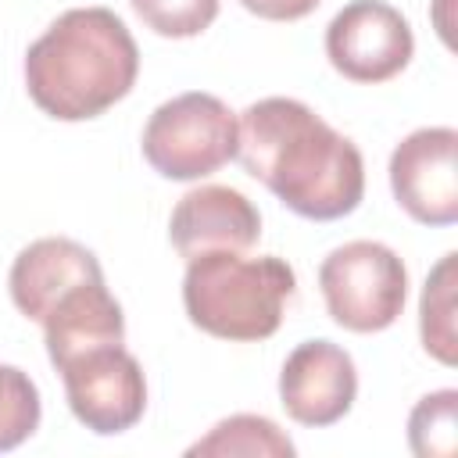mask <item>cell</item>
Segmentation results:
<instances>
[{"label": "cell", "instance_id": "cell-1", "mask_svg": "<svg viewBox=\"0 0 458 458\" xmlns=\"http://www.w3.org/2000/svg\"><path fill=\"white\" fill-rule=\"evenodd\" d=\"M236 157L283 208L311 222H336L365 197V161L297 97H261L236 114Z\"/></svg>", "mask_w": 458, "mask_h": 458}, {"label": "cell", "instance_id": "cell-2", "mask_svg": "<svg viewBox=\"0 0 458 458\" xmlns=\"http://www.w3.org/2000/svg\"><path fill=\"white\" fill-rule=\"evenodd\" d=\"M25 89L57 122H89L125 100L140 75V47L107 7H72L25 50Z\"/></svg>", "mask_w": 458, "mask_h": 458}, {"label": "cell", "instance_id": "cell-3", "mask_svg": "<svg viewBox=\"0 0 458 458\" xmlns=\"http://www.w3.org/2000/svg\"><path fill=\"white\" fill-rule=\"evenodd\" d=\"M297 293V272L279 254L247 258L243 250H208L186 261L182 308L186 318L229 344L268 340L283 326V311Z\"/></svg>", "mask_w": 458, "mask_h": 458}, {"label": "cell", "instance_id": "cell-4", "mask_svg": "<svg viewBox=\"0 0 458 458\" xmlns=\"http://www.w3.org/2000/svg\"><path fill=\"white\" fill-rule=\"evenodd\" d=\"M140 150L165 179H204L236 157V111L204 89L179 93L154 107L143 125Z\"/></svg>", "mask_w": 458, "mask_h": 458}, {"label": "cell", "instance_id": "cell-5", "mask_svg": "<svg viewBox=\"0 0 458 458\" xmlns=\"http://www.w3.org/2000/svg\"><path fill=\"white\" fill-rule=\"evenodd\" d=\"M318 290L340 329L383 333L404 311L408 268L394 247L379 240H351L322 258Z\"/></svg>", "mask_w": 458, "mask_h": 458}, {"label": "cell", "instance_id": "cell-6", "mask_svg": "<svg viewBox=\"0 0 458 458\" xmlns=\"http://www.w3.org/2000/svg\"><path fill=\"white\" fill-rule=\"evenodd\" d=\"M72 415L97 437L132 429L147 411V376L125 344H97L57 365Z\"/></svg>", "mask_w": 458, "mask_h": 458}, {"label": "cell", "instance_id": "cell-7", "mask_svg": "<svg viewBox=\"0 0 458 458\" xmlns=\"http://www.w3.org/2000/svg\"><path fill=\"white\" fill-rule=\"evenodd\" d=\"M411 54V21L386 0H351L326 25V57L351 82H386L408 68Z\"/></svg>", "mask_w": 458, "mask_h": 458}, {"label": "cell", "instance_id": "cell-8", "mask_svg": "<svg viewBox=\"0 0 458 458\" xmlns=\"http://www.w3.org/2000/svg\"><path fill=\"white\" fill-rule=\"evenodd\" d=\"M394 200L419 225L458 222V132L451 125H422L390 154Z\"/></svg>", "mask_w": 458, "mask_h": 458}, {"label": "cell", "instance_id": "cell-9", "mask_svg": "<svg viewBox=\"0 0 458 458\" xmlns=\"http://www.w3.org/2000/svg\"><path fill=\"white\" fill-rule=\"evenodd\" d=\"M358 397L354 358L333 340L297 344L279 369V404L286 415L308 429L340 422Z\"/></svg>", "mask_w": 458, "mask_h": 458}, {"label": "cell", "instance_id": "cell-10", "mask_svg": "<svg viewBox=\"0 0 458 458\" xmlns=\"http://www.w3.org/2000/svg\"><path fill=\"white\" fill-rule=\"evenodd\" d=\"M168 240L179 258L208 250H250L261 240V211L233 186H197L179 197L168 218Z\"/></svg>", "mask_w": 458, "mask_h": 458}, {"label": "cell", "instance_id": "cell-11", "mask_svg": "<svg viewBox=\"0 0 458 458\" xmlns=\"http://www.w3.org/2000/svg\"><path fill=\"white\" fill-rule=\"evenodd\" d=\"M93 279H104V268L86 243L68 240V236H43L18 250L7 286H11L14 308L25 318L43 322V315L68 290H75L79 283H93Z\"/></svg>", "mask_w": 458, "mask_h": 458}, {"label": "cell", "instance_id": "cell-12", "mask_svg": "<svg viewBox=\"0 0 458 458\" xmlns=\"http://www.w3.org/2000/svg\"><path fill=\"white\" fill-rule=\"evenodd\" d=\"M39 326H43V344L54 369L86 347L125 344V315H122V304L111 297V290L104 286V279L79 283L75 290H68L43 315Z\"/></svg>", "mask_w": 458, "mask_h": 458}, {"label": "cell", "instance_id": "cell-13", "mask_svg": "<svg viewBox=\"0 0 458 458\" xmlns=\"http://www.w3.org/2000/svg\"><path fill=\"white\" fill-rule=\"evenodd\" d=\"M293 440L268 415H229L208 429L197 444L186 447L190 458H293Z\"/></svg>", "mask_w": 458, "mask_h": 458}, {"label": "cell", "instance_id": "cell-14", "mask_svg": "<svg viewBox=\"0 0 458 458\" xmlns=\"http://www.w3.org/2000/svg\"><path fill=\"white\" fill-rule=\"evenodd\" d=\"M454 286H458V254L447 250L426 276L419 293V336L429 358L440 365L458 361V336H454Z\"/></svg>", "mask_w": 458, "mask_h": 458}, {"label": "cell", "instance_id": "cell-15", "mask_svg": "<svg viewBox=\"0 0 458 458\" xmlns=\"http://www.w3.org/2000/svg\"><path fill=\"white\" fill-rule=\"evenodd\" d=\"M408 444L419 458H451L458 451V390L419 397L408 415Z\"/></svg>", "mask_w": 458, "mask_h": 458}, {"label": "cell", "instance_id": "cell-16", "mask_svg": "<svg viewBox=\"0 0 458 458\" xmlns=\"http://www.w3.org/2000/svg\"><path fill=\"white\" fill-rule=\"evenodd\" d=\"M39 419L43 401L32 376L18 365L0 361V451H14L18 444H25L39 429Z\"/></svg>", "mask_w": 458, "mask_h": 458}, {"label": "cell", "instance_id": "cell-17", "mask_svg": "<svg viewBox=\"0 0 458 458\" xmlns=\"http://www.w3.org/2000/svg\"><path fill=\"white\" fill-rule=\"evenodd\" d=\"M136 18L165 39H193L218 18V0H129Z\"/></svg>", "mask_w": 458, "mask_h": 458}, {"label": "cell", "instance_id": "cell-18", "mask_svg": "<svg viewBox=\"0 0 458 458\" xmlns=\"http://www.w3.org/2000/svg\"><path fill=\"white\" fill-rule=\"evenodd\" d=\"M322 0H240L243 11L265 21H301L308 18Z\"/></svg>", "mask_w": 458, "mask_h": 458}]
</instances>
